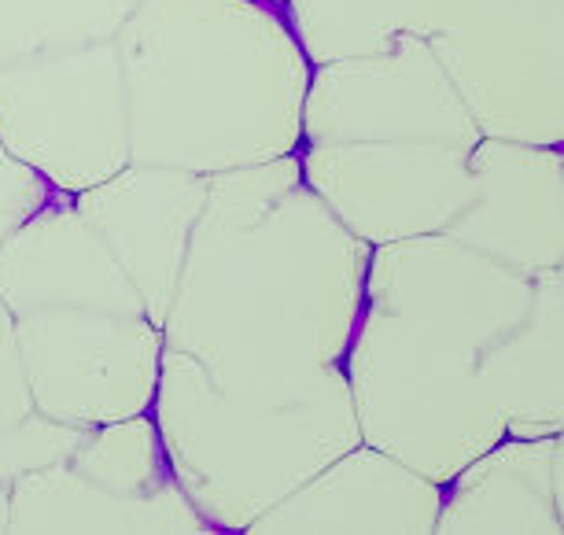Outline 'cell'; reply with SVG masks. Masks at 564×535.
Returning <instances> with one entry per match:
<instances>
[]
</instances>
